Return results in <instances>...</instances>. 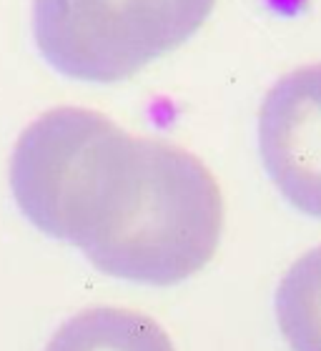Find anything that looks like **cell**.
I'll use <instances>...</instances> for the list:
<instances>
[{
    "instance_id": "cell-2",
    "label": "cell",
    "mask_w": 321,
    "mask_h": 351,
    "mask_svg": "<svg viewBox=\"0 0 321 351\" xmlns=\"http://www.w3.org/2000/svg\"><path fill=\"white\" fill-rule=\"evenodd\" d=\"M136 163V136L98 110L60 106L18 136L10 191L40 234L83 249L126 201Z\"/></svg>"
},
{
    "instance_id": "cell-3",
    "label": "cell",
    "mask_w": 321,
    "mask_h": 351,
    "mask_svg": "<svg viewBox=\"0 0 321 351\" xmlns=\"http://www.w3.org/2000/svg\"><path fill=\"white\" fill-rule=\"evenodd\" d=\"M216 0H33L43 60L71 81L118 83L178 51Z\"/></svg>"
},
{
    "instance_id": "cell-5",
    "label": "cell",
    "mask_w": 321,
    "mask_h": 351,
    "mask_svg": "<svg viewBox=\"0 0 321 351\" xmlns=\"http://www.w3.org/2000/svg\"><path fill=\"white\" fill-rule=\"evenodd\" d=\"M45 351H176L156 319L123 306H91L63 322Z\"/></svg>"
},
{
    "instance_id": "cell-1",
    "label": "cell",
    "mask_w": 321,
    "mask_h": 351,
    "mask_svg": "<svg viewBox=\"0 0 321 351\" xmlns=\"http://www.w3.org/2000/svg\"><path fill=\"white\" fill-rule=\"evenodd\" d=\"M226 201L198 156L158 138H139L128 196L83 246L106 276L143 286H176L216 256Z\"/></svg>"
},
{
    "instance_id": "cell-6",
    "label": "cell",
    "mask_w": 321,
    "mask_h": 351,
    "mask_svg": "<svg viewBox=\"0 0 321 351\" xmlns=\"http://www.w3.org/2000/svg\"><path fill=\"white\" fill-rule=\"evenodd\" d=\"M281 337L292 351H321V246L289 266L274 296Z\"/></svg>"
},
{
    "instance_id": "cell-4",
    "label": "cell",
    "mask_w": 321,
    "mask_h": 351,
    "mask_svg": "<svg viewBox=\"0 0 321 351\" xmlns=\"http://www.w3.org/2000/svg\"><path fill=\"white\" fill-rule=\"evenodd\" d=\"M259 154L286 204L321 219V63L269 88L259 110Z\"/></svg>"
}]
</instances>
